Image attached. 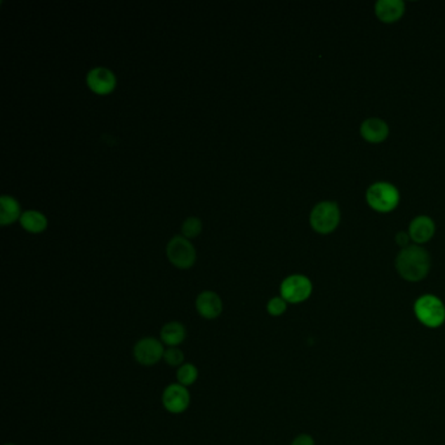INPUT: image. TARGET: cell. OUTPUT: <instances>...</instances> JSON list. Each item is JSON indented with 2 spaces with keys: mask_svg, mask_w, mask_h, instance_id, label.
Wrapping results in <instances>:
<instances>
[{
  "mask_svg": "<svg viewBox=\"0 0 445 445\" xmlns=\"http://www.w3.org/2000/svg\"><path fill=\"white\" fill-rule=\"evenodd\" d=\"M390 128L387 126V123L378 118H371L363 121L361 126V135L364 140L370 141V142H381L388 138Z\"/></svg>",
  "mask_w": 445,
  "mask_h": 445,
  "instance_id": "obj_13",
  "label": "cell"
},
{
  "mask_svg": "<svg viewBox=\"0 0 445 445\" xmlns=\"http://www.w3.org/2000/svg\"><path fill=\"white\" fill-rule=\"evenodd\" d=\"M0 223L7 225L13 222L19 218L20 205L13 197L10 196H1L0 197Z\"/></svg>",
  "mask_w": 445,
  "mask_h": 445,
  "instance_id": "obj_15",
  "label": "cell"
},
{
  "mask_svg": "<svg viewBox=\"0 0 445 445\" xmlns=\"http://www.w3.org/2000/svg\"><path fill=\"white\" fill-rule=\"evenodd\" d=\"M431 268V258L425 248L410 246L401 251L396 259V270L399 276L409 282L425 279Z\"/></svg>",
  "mask_w": 445,
  "mask_h": 445,
  "instance_id": "obj_1",
  "label": "cell"
},
{
  "mask_svg": "<svg viewBox=\"0 0 445 445\" xmlns=\"http://www.w3.org/2000/svg\"><path fill=\"white\" fill-rule=\"evenodd\" d=\"M434 234H435V223L427 215L417 217L410 223L409 235L417 243H427L434 237Z\"/></svg>",
  "mask_w": 445,
  "mask_h": 445,
  "instance_id": "obj_11",
  "label": "cell"
},
{
  "mask_svg": "<svg viewBox=\"0 0 445 445\" xmlns=\"http://www.w3.org/2000/svg\"><path fill=\"white\" fill-rule=\"evenodd\" d=\"M176 378H178L179 384H182L185 387H190V385L195 384L196 380H197L199 370L196 368L194 364L186 363V364L179 367V370L176 372Z\"/></svg>",
  "mask_w": 445,
  "mask_h": 445,
  "instance_id": "obj_17",
  "label": "cell"
},
{
  "mask_svg": "<svg viewBox=\"0 0 445 445\" xmlns=\"http://www.w3.org/2000/svg\"><path fill=\"white\" fill-rule=\"evenodd\" d=\"M186 328L185 325L178 323V321H171L164 325L162 331H161V340L162 343H166L170 347H175L178 345L183 343L186 340Z\"/></svg>",
  "mask_w": 445,
  "mask_h": 445,
  "instance_id": "obj_14",
  "label": "cell"
},
{
  "mask_svg": "<svg viewBox=\"0 0 445 445\" xmlns=\"http://www.w3.org/2000/svg\"><path fill=\"white\" fill-rule=\"evenodd\" d=\"M6 445H13V444H6Z\"/></svg>",
  "mask_w": 445,
  "mask_h": 445,
  "instance_id": "obj_23",
  "label": "cell"
},
{
  "mask_svg": "<svg viewBox=\"0 0 445 445\" xmlns=\"http://www.w3.org/2000/svg\"><path fill=\"white\" fill-rule=\"evenodd\" d=\"M267 310H268L270 315H284L288 310V302L282 297L272 298L267 305Z\"/></svg>",
  "mask_w": 445,
  "mask_h": 445,
  "instance_id": "obj_20",
  "label": "cell"
},
{
  "mask_svg": "<svg viewBox=\"0 0 445 445\" xmlns=\"http://www.w3.org/2000/svg\"><path fill=\"white\" fill-rule=\"evenodd\" d=\"M133 355L140 364L153 366L164 358L165 349H164V345L156 338L147 337V338H141L139 343L135 345Z\"/></svg>",
  "mask_w": 445,
  "mask_h": 445,
  "instance_id": "obj_7",
  "label": "cell"
},
{
  "mask_svg": "<svg viewBox=\"0 0 445 445\" xmlns=\"http://www.w3.org/2000/svg\"><path fill=\"white\" fill-rule=\"evenodd\" d=\"M86 81L94 93L107 94L110 93L115 88L117 79L110 69L103 68V67H97L88 74Z\"/></svg>",
  "mask_w": 445,
  "mask_h": 445,
  "instance_id": "obj_9",
  "label": "cell"
},
{
  "mask_svg": "<svg viewBox=\"0 0 445 445\" xmlns=\"http://www.w3.org/2000/svg\"><path fill=\"white\" fill-rule=\"evenodd\" d=\"M341 213L338 205L332 201H324L316 205L310 215V222L314 230L320 234L334 232L340 223Z\"/></svg>",
  "mask_w": 445,
  "mask_h": 445,
  "instance_id": "obj_4",
  "label": "cell"
},
{
  "mask_svg": "<svg viewBox=\"0 0 445 445\" xmlns=\"http://www.w3.org/2000/svg\"><path fill=\"white\" fill-rule=\"evenodd\" d=\"M414 314L418 321L427 328L435 329L445 323V305L440 298L426 294L414 303Z\"/></svg>",
  "mask_w": 445,
  "mask_h": 445,
  "instance_id": "obj_2",
  "label": "cell"
},
{
  "mask_svg": "<svg viewBox=\"0 0 445 445\" xmlns=\"http://www.w3.org/2000/svg\"><path fill=\"white\" fill-rule=\"evenodd\" d=\"M191 402L190 392L182 384H171L162 394V404L168 413L180 414L186 411Z\"/></svg>",
  "mask_w": 445,
  "mask_h": 445,
  "instance_id": "obj_8",
  "label": "cell"
},
{
  "mask_svg": "<svg viewBox=\"0 0 445 445\" xmlns=\"http://www.w3.org/2000/svg\"><path fill=\"white\" fill-rule=\"evenodd\" d=\"M201 221L196 217H191V218H187L183 226H182V232L185 234V237L187 238H194L196 235H199L201 232Z\"/></svg>",
  "mask_w": 445,
  "mask_h": 445,
  "instance_id": "obj_19",
  "label": "cell"
},
{
  "mask_svg": "<svg viewBox=\"0 0 445 445\" xmlns=\"http://www.w3.org/2000/svg\"><path fill=\"white\" fill-rule=\"evenodd\" d=\"M291 445H315V440L308 434H302L293 440Z\"/></svg>",
  "mask_w": 445,
  "mask_h": 445,
  "instance_id": "obj_21",
  "label": "cell"
},
{
  "mask_svg": "<svg viewBox=\"0 0 445 445\" xmlns=\"http://www.w3.org/2000/svg\"><path fill=\"white\" fill-rule=\"evenodd\" d=\"M312 294V282L306 276L294 274L284 279L281 285V297L288 303H302L311 297Z\"/></svg>",
  "mask_w": 445,
  "mask_h": 445,
  "instance_id": "obj_5",
  "label": "cell"
},
{
  "mask_svg": "<svg viewBox=\"0 0 445 445\" xmlns=\"http://www.w3.org/2000/svg\"><path fill=\"white\" fill-rule=\"evenodd\" d=\"M375 12L383 22H396L405 12V3L401 0H379Z\"/></svg>",
  "mask_w": 445,
  "mask_h": 445,
  "instance_id": "obj_12",
  "label": "cell"
},
{
  "mask_svg": "<svg viewBox=\"0 0 445 445\" xmlns=\"http://www.w3.org/2000/svg\"><path fill=\"white\" fill-rule=\"evenodd\" d=\"M196 310L205 319H215L222 312V300L213 291H204L196 299Z\"/></svg>",
  "mask_w": 445,
  "mask_h": 445,
  "instance_id": "obj_10",
  "label": "cell"
},
{
  "mask_svg": "<svg viewBox=\"0 0 445 445\" xmlns=\"http://www.w3.org/2000/svg\"><path fill=\"white\" fill-rule=\"evenodd\" d=\"M409 241H410V235L406 234V232H399L397 237H396V243L399 244V247H406Z\"/></svg>",
  "mask_w": 445,
  "mask_h": 445,
  "instance_id": "obj_22",
  "label": "cell"
},
{
  "mask_svg": "<svg viewBox=\"0 0 445 445\" xmlns=\"http://www.w3.org/2000/svg\"><path fill=\"white\" fill-rule=\"evenodd\" d=\"M21 225L30 232H41L46 229V217L37 211H28L21 215Z\"/></svg>",
  "mask_w": 445,
  "mask_h": 445,
  "instance_id": "obj_16",
  "label": "cell"
},
{
  "mask_svg": "<svg viewBox=\"0 0 445 445\" xmlns=\"http://www.w3.org/2000/svg\"><path fill=\"white\" fill-rule=\"evenodd\" d=\"M164 361L171 366V367H178V366H183L185 362V354L182 350H179L178 347H168L165 350L164 355Z\"/></svg>",
  "mask_w": 445,
  "mask_h": 445,
  "instance_id": "obj_18",
  "label": "cell"
},
{
  "mask_svg": "<svg viewBox=\"0 0 445 445\" xmlns=\"http://www.w3.org/2000/svg\"><path fill=\"white\" fill-rule=\"evenodd\" d=\"M167 258L182 270H186L194 265L196 259V251L194 246L183 237H174L167 244Z\"/></svg>",
  "mask_w": 445,
  "mask_h": 445,
  "instance_id": "obj_6",
  "label": "cell"
},
{
  "mask_svg": "<svg viewBox=\"0 0 445 445\" xmlns=\"http://www.w3.org/2000/svg\"><path fill=\"white\" fill-rule=\"evenodd\" d=\"M367 203L380 213H388L393 211L399 201V194L397 188L390 183L380 182L372 185L367 191Z\"/></svg>",
  "mask_w": 445,
  "mask_h": 445,
  "instance_id": "obj_3",
  "label": "cell"
}]
</instances>
